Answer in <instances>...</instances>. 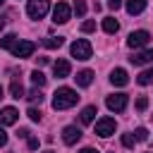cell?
<instances>
[{
  "label": "cell",
  "instance_id": "1",
  "mask_svg": "<svg viewBox=\"0 0 153 153\" xmlns=\"http://www.w3.org/2000/svg\"><path fill=\"white\" fill-rule=\"evenodd\" d=\"M76 103H79V93L74 88H69V86H60L53 93V108L55 110H67V108H72Z\"/></svg>",
  "mask_w": 153,
  "mask_h": 153
},
{
  "label": "cell",
  "instance_id": "2",
  "mask_svg": "<svg viewBox=\"0 0 153 153\" xmlns=\"http://www.w3.org/2000/svg\"><path fill=\"white\" fill-rule=\"evenodd\" d=\"M69 53H72V57H76V60H88L91 53H93V48H91V43H88L86 38H76V41L69 45Z\"/></svg>",
  "mask_w": 153,
  "mask_h": 153
},
{
  "label": "cell",
  "instance_id": "3",
  "mask_svg": "<svg viewBox=\"0 0 153 153\" xmlns=\"http://www.w3.org/2000/svg\"><path fill=\"white\" fill-rule=\"evenodd\" d=\"M48 7H50V0H29L26 12L31 19H43L48 14Z\"/></svg>",
  "mask_w": 153,
  "mask_h": 153
},
{
  "label": "cell",
  "instance_id": "4",
  "mask_svg": "<svg viewBox=\"0 0 153 153\" xmlns=\"http://www.w3.org/2000/svg\"><path fill=\"white\" fill-rule=\"evenodd\" d=\"M127 103H129V96H127V93H112V96H108V100H105V105H108L110 112H122V110L127 108Z\"/></svg>",
  "mask_w": 153,
  "mask_h": 153
},
{
  "label": "cell",
  "instance_id": "5",
  "mask_svg": "<svg viewBox=\"0 0 153 153\" xmlns=\"http://www.w3.org/2000/svg\"><path fill=\"white\" fill-rule=\"evenodd\" d=\"M148 41H151V33L148 31H143V29H139V31H131L129 33V38H127V45L129 48H143V45H148Z\"/></svg>",
  "mask_w": 153,
  "mask_h": 153
},
{
  "label": "cell",
  "instance_id": "6",
  "mask_svg": "<svg viewBox=\"0 0 153 153\" xmlns=\"http://www.w3.org/2000/svg\"><path fill=\"white\" fill-rule=\"evenodd\" d=\"M69 17H72V7H69L67 2H57L55 10H53V22H55V24H67Z\"/></svg>",
  "mask_w": 153,
  "mask_h": 153
},
{
  "label": "cell",
  "instance_id": "7",
  "mask_svg": "<svg viewBox=\"0 0 153 153\" xmlns=\"http://www.w3.org/2000/svg\"><path fill=\"white\" fill-rule=\"evenodd\" d=\"M33 50H36V43H33V41H19V43L12 48V55L19 57V60H24V57H31Z\"/></svg>",
  "mask_w": 153,
  "mask_h": 153
},
{
  "label": "cell",
  "instance_id": "8",
  "mask_svg": "<svg viewBox=\"0 0 153 153\" xmlns=\"http://www.w3.org/2000/svg\"><path fill=\"white\" fill-rule=\"evenodd\" d=\"M115 120L112 117H100L98 122H96V134L98 136H103V139H108L110 134H115Z\"/></svg>",
  "mask_w": 153,
  "mask_h": 153
},
{
  "label": "cell",
  "instance_id": "9",
  "mask_svg": "<svg viewBox=\"0 0 153 153\" xmlns=\"http://www.w3.org/2000/svg\"><path fill=\"white\" fill-rule=\"evenodd\" d=\"M129 62L136 65V67H141V65H146V62H153V48H146V50H136V53H131Z\"/></svg>",
  "mask_w": 153,
  "mask_h": 153
},
{
  "label": "cell",
  "instance_id": "10",
  "mask_svg": "<svg viewBox=\"0 0 153 153\" xmlns=\"http://www.w3.org/2000/svg\"><path fill=\"white\" fill-rule=\"evenodd\" d=\"M79 139H81V129H79V127L69 124V127H65V129H62V141H65L67 146H74Z\"/></svg>",
  "mask_w": 153,
  "mask_h": 153
},
{
  "label": "cell",
  "instance_id": "11",
  "mask_svg": "<svg viewBox=\"0 0 153 153\" xmlns=\"http://www.w3.org/2000/svg\"><path fill=\"white\" fill-rule=\"evenodd\" d=\"M19 120V112H17V108H12V105H7V108H0V127L2 124H14Z\"/></svg>",
  "mask_w": 153,
  "mask_h": 153
},
{
  "label": "cell",
  "instance_id": "12",
  "mask_svg": "<svg viewBox=\"0 0 153 153\" xmlns=\"http://www.w3.org/2000/svg\"><path fill=\"white\" fill-rule=\"evenodd\" d=\"M69 72H72V65H69L67 60H57V62H53V74H55L57 79L69 76Z\"/></svg>",
  "mask_w": 153,
  "mask_h": 153
},
{
  "label": "cell",
  "instance_id": "13",
  "mask_svg": "<svg viewBox=\"0 0 153 153\" xmlns=\"http://www.w3.org/2000/svg\"><path fill=\"white\" fill-rule=\"evenodd\" d=\"M110 81H112L115 86H127V84H129V74H127V69H122V67L112 69V74H110Z\"/></svg>",
  "mask_w": 153,
  "mask_h": 153
},
{
  "label": "cell",
  "instance_id": "14",
  "mask_svg": "<svg viewBox=\"0 0 153 153\" xmlns=\"http://www.w3.org/2000/svg\"><path fill=\"white\" fill-rule=\"evenodd\" d=\"M146 5H148V0H127V12L129 14H141L146 10Z\"/></svg>",
  "mask_w": 153,
  "mask_h": 153
},
{
  "label": "cell",
  "instance_id": "15",
  "mask_svg": "<svg viewBox=\"0 0 153 153\" xmlns=\"http://www.w3.org/2000/svg\"><path fill=\"white\" fill-rule=\"evenodd\" d=\"M76 86H91V81H93V72L91 69H81V72H76Z\"/></svg>",
  "mask_w": 153,
  "mask_h": 153
},
{
  "label": "cell",
  "instance_id": "16",
  "mask_svg": "<svg viewBox=\"0 0 153 153\" xmlns=\"http://www.w3.org/2000/svg\"><path fill=\"white\" fill-rule=\"evenodd\" d=\"M96 115H98V110H96V105H86V108L81 110V115H79V120H81V124H91Z\"/></svg>",
  "mask_w": 153,
  "mask_h": 153
},
{
  "label": "cell",
  "instance_id": "17",
  "mask_svg": "<svg viewBox=\"0 0 153 153\" xmlns=\"http://www.w3.org/2000/svg\"><path fill=\"white\" fill-rule=\"evenodd\" d=\"M117 29H120V22L115 17H105L103 19V31L105 33H117Z\"/></svg>",
  "mask_w": 153,
  "mask_h": 153
},
{
  "label": "cell",
  "instance_id": "18",
  "mask_svg": "<svg viewBox=\"0 0 153 153\" xmlns=\"http://www.w3.org/2000/svg\"><path fill=\"white\" fill-rule=\"evenodd\" d=\"M10 93H12V98H24V86H22V81L19 79H12V84H10Z\"/></svg>",
  "mask_w": 153,
  "mask_h": 153
},
{
  "label": "cell",
  "instance_id": "19",
  "mask_svg": "<svg viewBox=\"0 0 153 153\" xmlns=\"http://www.w3.org/2000/svg\"><path fill=\"white\" fill-rule=\"evenodd\" d=\"M62 43H65V38H62V36H48V38H43V45H45V48H50V50L60 48Z\"/></svg>",
  "mask_w": 153,
  "mask_h": 153
},
{
  "label": "cell",
  "instance_id": "20",
  "mask_svg": "<svg viewBox=\"0 0 153 153\" xmlns=\"http://www.w3.org/2000/svg\"><path fill=\"white\" fill-rule=\"evenodd\" d=\"M151 81H153V67H151V69H143V72L136 76V84H139V86H148Z\"/></svg>",
  "mask_w": 153,
  "mask_h": 153
},
{
  "label": "cell",
  "instance_id": "21",
  "mask_svg": "<svg viewBox=\"0 0 153 153\" xmlns=\"http://www.w3.org/2000/svg\"><path fill=\"white\" fill-rule=\"evenodd\" d=\"M17 43H19V38H17L14 33H7V36L0 38V48H14Z\"/></svg>",
  "mask_w": 153,
  "mask_h": 153
},
{
  "label": "cell",
  "instance_id": "22",
  "mask_svg": "<svg viewBox=\"0 0 153 153\" xmlns=\"http://www.w3.org/2000/svg\"><path fill=\"white\" fill-rule=\"evenodd\" d=\"M31 81H33L36 86H45V76H43V72H41V69H33V72H31Z\"/></svg>",
  "mask_w": 153,
  "mask_h": 153
},
{
  "label": "cell",
  "instance_id": "23",
  "mask_svg": "<svg viewBox=\"0 0 153 153\" xmlns=\"http://www.w3.org/2000/svg\"><path fill=\"white\" fill-rule=\"evenodd\" d=\"M26 98H29L31 103H38V105L43 103V93H41L38 88H33V91H29V96H26Z\"/></svg>",
  "mask_w": 153,
  "mask_h": 153
},
{
  "label": "cell",
  "instance_id": "24",
  "mask_svg": "<svg viewBox=\"0 0 153 153\" xmlns=\"http://www.w3.org/2000/svg\"><path fill=\"white\" fill-rule=\"evenodd\" d=\"M74 12H76V17H84L86 14V2L84 0H76L74 2Z\"/></svg>",
  "mask_w": 153,
  "mask_h": 153
},
{
  "label": "cell",
  "instance_id": "25",
  "mask_svg": "<svg viewBox=\"0 0 153 153\" xmlns=\"http://www.w3.org/2000/svg\"><path fill=\"white\" fill-rule=\"evenodd\" d=\"M146 108H148V98H146V96H139V98H136V110L143 112Z\"/></svg>",
  "mask_w": 153,
  "mask_h": 153
},
{
  "label": "cell",
  "instance_id": "26",
  "mask_svg": "<svg viewBox=\"0 0 153 153\" xmlns=\"http://www.w3.org/2000/svg\"><path fill=\"white\" fill-rule=\"evenodd\" d=\"M81 31H84V33H91V31H96V22H93V19L84 22V24H81Z\"/></svg>",
  "mask_w": 153,
  "mask_h": 153
},
{
  "label": "cell",
  "instance_id": "27",
  "mask_svg": "<svg viewBox=\"0 0 153 153\" xmlns=\"http://www.w3.org/2000/svg\"><path fill=\"white\" fill-rule=\"evenodd\" d=\"M134 139H136V141H146V139H148V131H146L143 127H139V129L134 131Z\"/></svg>",
  "mask_w": 153,
  "mask_h": 153
},
{
  "label": "cell",
  "instance_id": "28",
  "mask_svg": "<svg viewBox=\"0 0 153 153\" xmlns=\"http://www.w3.org/2000/svg\"><path fill=\"white\" fill-rule=\"evenodd\" d=\"M134 141H136L134 134H122V143H124L127 148H134Z\"/></svg>",
  "mask_w": 153,
  "mask_h": 153
},
{
  "label": "cell",
  "instance_id": "29",
  "mask_svg": "<svg viewBox=\"0 0 153 153\" xmlns=\"http://www.w3.org/2000/svg\"><path fill=\"white\" fill-rule=\"evenodd\" d=\"M29 120H33V122H41V110H36V108H29Z\"/></svg>",
  "mask_w": 153,
  "mask_h": 153
},
{
  "label": "cell",
  "instance_id": "30",
  "mask_svg": "<svg viewBox=\"0 0 153 153\" xmlns=\"http://www.w3.org/2000/svg\"><path fill=\"white\" fill-rule=\"evenodd\" d=\"M108 7L110 10H120L122 7V0H108Z\"/></svg>",
  "mask_w": 153,
  "mask_h": 153
},
{
  "label": "cell",
  "instance_id": "31",
  "mask_svg": "<svg viewBox=\"0 0 153 153\" xmlns=\"http://www.w3.org/2000/svg\"><path fill=\"white\" fill-rule=\"evenodd\" d=\"M29 148H31V151L38 148V139H36V136H29Z\"/></svg>",
  "mask_w": 153,
  "mask_h": 153
},
{
  "label": "cell",
  "instance_id": "32",
  "mask_svg": "<svg viewBox=\"0 0 153 153\" xmlns=\"http://www.w3.org/2000/svg\"><path fill=\"white\" fill-rule=\"evenodd\" d=\"M5 143H7V131L0 127V146H5Z\"/></svg>",
  "mask_w": 153,
  "mask_h": 153
},
{
  "label": "cell",
  "instance_id": "33",
  "mask_svg": "<svg viewBox=\"0 0 153 153\" xmlns=\"http://www.w3.org/2000/svg\"><path fill=\"white\" fill-rule=\"evenodd\" d=\"M17 136H19V139H26V136H29V129H24V127H22V129L17 131Z\"/></svg>",
  "mask_w": 153,
  "mask_h": 153
},
{
  "label": "cell",
  "instance_id": "34",
  "mask_svg": "<svg viewBox=\"0 0 153 153\" xmlns=\"http://www.w3.org/2000/svg\"><path fill=\"white\" fill-rule=\"evenodd\" d=\"M36 65H38V67H43V65H48V57H36Z\"/></svg>",
  "mask_w": 153,
  "mask_h": 153
},
{
  "label": "cell",
  "instance_id": "35",
  "mask_svg": "<svg viewBox=\"0 0 153 153\" xmlns=\"http://www.w3.org/2000/svg\"><path fill=\"white\" fill-rule=\"evenodd\" d=\"M79 153H98V151H96V148H81Z\"/></svg>",
  "mask_w": 153,
  "mask_h": 153
},
{
  "label": "cell",
  "instance_id": "36",
  "mask_svg": "<svg viewBox=\"0 0 153 153\" xmlns=\"http://www.w3.org/2000/svg\"><path fill=\"white\" fill-rule=\"evenodd\" d=\"M2 98H5V91H2V86H0V100H2Z\"/></svg>",
  "mask_w": 153,
  "mask_h": 153
},
{
  "label": "cell",
  "instance_id": "37",
  "mask_svg": "<svg viewBox=\"0 0 153 153\" xmlns=\"http://www.w3.org/2000/svg\"><path fill=\"white\" fill-rule=\"evenodd\" d=\"M2 26H5V19H2V17H0V31H2Z\"/></svg>",
  "mask_w": 153,
  "mask_h": 153
},
{
  "label": "cell",
  "instance_id": "38",
  "mask_svg": "<svg viewBox=\"0 0 153 153\" xmlns=\"http://www.w3.org/2000/svg\"><path fill=\"white\" fill-rule=\"evenodd\" d=\"M2 2H5V0H0V7H2Z\"/></svg>",
  "mask_w": 153,
  "mask_h": 153
},
{
  "label": "cell",
  "instance_id": "39",
  "mask_svg": "<svg viewBox=\"0 0 153 153\" xmlns=\"http://www.w3.org/2000/svg\"><path fill=\"white\" fill-rule=\"evenodd\" d=\"M45 153H55V151H45Z\"/></svg>",
  "mask_w": 153,
  "mask_h": 153
}]
</instances>
